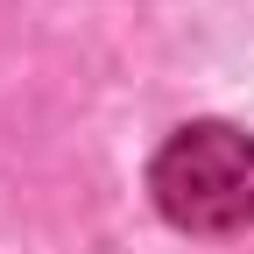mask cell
I'll use <instances>...</instances> for the list:
<instances>
[{"mask_svg":"<svg viewBox=\"0 0 254 254\" xmlns=\"http://www.w3.org/2000/svg\"><path fill=\"white\" fill-rule=\"evenodd\" d=\"M148 190L184 233H247L254 226V134L198 120L163 141Z\"/></svg>","mask_w":254,"mask_h":254,"instance_id":"6da1fadb","label":"cell"}]
</instances>
